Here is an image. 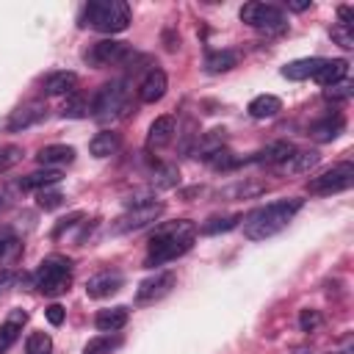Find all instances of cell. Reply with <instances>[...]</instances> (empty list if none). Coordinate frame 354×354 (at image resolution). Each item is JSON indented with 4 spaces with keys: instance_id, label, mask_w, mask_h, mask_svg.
Wrapping results in <instances>:
<instances>
[{
    "instance_id": "ac0fdd59",
    "label": "cell",
    "mask_w": 354,
    "mask_h": 354,
    "mask_svg": "<svg viewBox=\"0 0 354 354\" xmlns=\"http://www.w3.org/2000/svg\"><path fill=\"white\" fill-rule=\"evenodd\" d=\"M36 160H39L44 169L72 163V160H75V147H69V144H50V147H41L39 155H36Z\"/></svg>"
},
{
    "instance_id": "4fadbf2b",
    "label": "cell",
    "mask_w": 354,
    "mask_h": 354,
    "mask_svg": "<svg viewBox=\"0 0 354 354\" xmlns=\"http://www.w3.org/2000/svg\"><path fill=\"white\" fill-rule=\"evenodd\" d=\"M346 75H348V61L346 58H324V64L318 66V72L313 75V80L318 86L329 88V86H337Z\"/></svg>"
},
{
    "instance_id": "2e32d148",
    "label": "cell",
    "mask_w": 354,
    "mask_h": 354,
    "mask_svg": "<svg viewBox=\"0 0 354 354\" xmlns=\"http://www.w3.org/2000/svg\"><path fill=\"white\" fill-rule=\"evenodd\" d=\"M44 111H47V108H44L41 102H28V105L17 108V111L8 116V130H25V127L41 122V119H44Z\"/></svg>"
},
{
    "instance_id": "83f0119b",
    "label": "cell",
    "mask_w": 354,
    "mask_h": 354,
    "mask_svg": "<svg viewBox=\"0 0 354 354\" xmlns=\"http://www.w3.org/2000/svg\"><path fill=\"white\" fill-rule=\"evenodd\" d=\"M22 257V241L14 232H0V266H11Z\"/></svg>"
},
{
    "instance_id": "ba28073f",
    "label": "cell",
    "mask_w": 354,
    "mask_h": 354,
    "mask_svg": "<svg viewBox=\"0 0 354 354\" xmlns=\"http://www.w3.org/2000/svg\"><path fill=\"white\" fill-rule=\"evenodd\" d=\"M163 213V202H155V199H144L138 205H133L130 210H124L116 221H113V232H130V230H141L152 221H158Z\"/></svg>"
},
{
    "instance_id": "8d00e7d4",
    "label": "cell",
    "mask_w": 354,
    "mask_h": 354,
    "mask_svg": "<svg viewBox=\"0 0 354 354\" xmlns=\"http://www.w3.org/2000/svg\"><path fill=\"white\" fill-rule=\"evenodd\" d=\"M299 326H301L304 332L318 329V326H321V313H318V310H301V315H299Z\"/></svg>"
},
{
    "instance_id": "484cf974",
    "label": "cell",
    "mask_w": 354,
    "mask_h": 354,
    "mask_svg": "<svg viewBox=\"0 0 354 354\" xmlns=\"http://www.w3.org/2000/svg\"><path fill=\"white\" fill-rule=\"evenodd\" d=\"M232 66H238V53L235 50H216L205 58V69L210 75H221V72H230Z\"/></svg>"
},
{
    "instance_id": "7402d4cb",
    "label": "cell",
    "mask_w": 354,
    "mask_h": 354,
    "mask_svg": "<svg viewBox=\"0 0 354 354\" xmlns=\"http://www.w3.org/2000/svg\"><path fill=\"white\" fill-rule=\"evenodd\" d=\"M249 116H254V119H271V116H277L279 111H282V100L279 97H274V94H257L252 102H249Z\"/></svg>"
},
{
    "instance_id": "d6986e66",
    "label": "cell",
    "mask_w": 354,
    "mask_h": 354,
    "mask_svg": "<svg viewBox=\"0 0 354 354\" xmlns=\"http://www.w3.org/2000/svg\"><path fill=\"white\" fill-rule=\"evenodd\" d=\"M296 152V147L290 144V141H274V144H268L266 149H260V152H254V163H285L290 155Z\"/></svg>"
},
{
    "instance_id": "3957f363",
    "label": "cell",
    "mask_w": 354,
    "mask_h": 354,
    "mask_svg": "<svg viewBox=\"0 0 354 354\" xmlns=\"http://www.w3.org/2000/svg\"><path fill=\"white\" fill-rule=\"evenodd\" d=\"M83 25L100 33H122L130 25V6L124 0H91L83 8Z\"/></svg>"
},
{
    "instance_id": "30bf717a",
    "label": "cell",
    "mask_w": 354,
    "mask_h": 354,
    "mask_svg": "<svg viewBox=\"0 0 354 354\" xmlns=\"http://www.w3.org/2000/svg\"><path fill=\"white\" fill-rule=\"evenodd\" d=\"M177 285V274L174 271H158L155 277H147L138 290H136V304H155L163 296L171 293V288Z\"/></svg>"
},
{
    "instance_id": "277c9868",
    "label": "cell",
    "mask_w": 354,
    "mask_h": 354,
    "mask_svg": "<svg viewBox=\"0 0 354 354\" xmlns=\"http://www.w3.org/2000/svg\"><path fill=\"white\" fill-rule=\"evenodd\" d=\"M72 285V263L66 257H44L33 271V288L44 296H61Z\"/></svg>"
},
{
    "instance_id": "d4e9b609",
    "label": "cell",
    "mask_w": 354,
    "mask_h": 354,
    "mask_svg": "<svg viewBox=\"0 0 354 354\" xmlns=\"http://www.w3.org/2000/svg\"><path fill=\"white\" fill-rule=\"evenodd\" d=\"M119 149V133H113V130H102V133H97L91 141H88V152L94 155V158H108V155H113Z\"/></svg>"
},
{
    "instance_id": "e0dca14e",
    "label": "cell",
    "mask_w": 354,
    "mask_h": 354,
    "mask_svg": "<svg viewBox=\"0 0 354 354\" xmlns=\"http://www.w3.org/2000/svg\"><path fill=\"white\" fill-rule=\"evenodd\" d=\"M174 136V116H158L147 133V149H160Z\"/></svg>"
},
{
    "instance_id": "6da1fadb",
    "label": "cell",
    "mask_w": 354,
    "mask_h": 354,
    "mask_svg": "<svg viewBox=\"0 0 354 354\" xmlns=\"http://www.w3.org/2000/svg\"><path fill=\"white\" fill-rule=\"evenodd\" d=\"M196 241V224L188 221V218H177V221H169V224H160L152 235H149V252H147V260L144 266L147 268H155V266H163V263H171L177 260L180 254H185Z\"/></svg>"
},
{
    "instance_id": "f1b7e54d",
    "label": "cell",
    "mask_w": 354,
    "mask_h": 354,
    "mask_svg": "<svg viewBox=\"0 0 354 354\" xmlns=\"http://www.w3.org/2000/svg\"><path fill=\"white\" fill-rule=\"evenodd\" d=\"M86 113H88V102L77 91H72L61 105V116H66V119H83Z\"/></svg>"
},
{
    "instance_id": "603a6c76",
    "label": "cell",
    "mask_w": 354,
    "mask_h": 354,
    "mask_svg": "<svg viewBox=\"0 0 354 354\" xmlns=\"http://www.w3.org/2000/svg\"><path fill=\"white\" fill-rule=\"evenodd\" d=\"M61 177H64V174H61L58 169H41V171H33V174L22 177V180H19V188H22V191H44V188L61 183Z\"/></svg>"
},
{
    "instance_id": "60d3db41",
    "label": "cell",
    "mask_w": 354,
    "mask_h": 354,
    "mask_svg": "<svg viewBox=\"0 0 354 354\" xmlns=\"http://www.w3.org/2000/svg\"><path fill=\"white\" fill-rule=\"evenodd\" d=\"M14 282H17V277H14L11 271H3V274H0V293H6V290L14 285Z\"/></svg>"
},
{
    "instance_id": "9a60e30c",
    "label": "cell",
    "mask_w": 354,
    "mask_h": 354,
    "mask_svg": "<svg viewBox=\"0 0 354 354\" xmlns=\"http://www.w3.org/2000/svg\"><path fill=\"white\" fill-rule=\"evenodd\" d=\"M343 127H346L343 116H340V113H335V116L329 113V116H324V119H318V122H313V124H310V138H315V141L326 144V141L337 138V136L343 133Z\"/></svg>"
},
{
    "instance_id": "4316f807",
    "label": "cell",
    "mask_w": 354,
    "mask_h": 354,
    "mask_svg": "<svg viewBox=\"0 0 354 354\" xmlns=\"http://www.w3.org/2000/svg\"><path fill=\"white\" fill-rule=\"evenodd\" d=\"M122 346V335L119 332H102L97 337H91L83 348V354H113Z\"/></svg>"
},
{
    "instance_id": "8992f818",
    "label": "cell",
    "mask_w": 354,
    "mask_h": 354,
    "mask_svg": "<svg viewBox=\"0 0 354 354\" xmlns=\"http://www.w3.org/2000/svg\"><path fill=\"white\" fill-rule=\"evenodd\" d=\"M124 108H127V88H124L122 80H113V83H105V86L94 94V100H91V105H88V113H91L94 119H102V122H105V119L122 116Z\"/></svg>"
},
{
    "instance_id": "44dd1931",
    "label": "cell",
    "mask_w": 354,
    "mask_h": 354,
    "mask_svg": "<svg viewBox=\"0 0 354 354\" xmlns=\"http://www.w3.org/2000/svg\"><path fill=\"white\" fill-rule=\"evenodd\" d=\"M324 64V58H299V61H290L282 66V77L288 80H307L318 72V66Z\"/></svg>"
},
{
    "instance_id": "7c38bea8",
    "label": "cell",
    "mask_w": 354,
    "mask_h": 354,
    "mask_svg": "<svg viewBox=\"0 0 354 354\" xmlns=\"http://www.w3.org/2000/svg\"><path fill=\"white\" fill-rule=\"evenodd\" d=\"M166 88H169L166 72L163 69H149L144 75L141 86H138V97H141V102H158V100H163Z\"/></svg>"
},
{
    "instance_id": "b9f144b4",
    "label": "cell",
    "mask_w": 354,
    "mask_h": 354,
    "mask_svg": "<svg viewBox=\"0 0 354 354\" xmlns=\"http://www.w3.org/2000/svg\"><path fill=\"white\" fill-rule=\"evenodd\" d=\"M8 321H11V324H17V326H22V324L28 321V313H25V310H14V313L8 315Z\"/></svg>"
},
{
    "instance_id": "e575fe53",
    "label": "cell",
    "mask_w": 354,
    "mask_h": 354,
    "mask_svg": "<svg viewBox=\"0 0 354 354\" xmlns=\"http://www.w3.org/2000/svg\"><path fill=\"white\" fill-rule=\"evenodd\" d=\"M180 183V171L177 166H160L158 174H155V185L158 188H174Z\"/></svg>"
},
{
    "instance_id": "5b68a950",
    "label": "cell",
    "mask_w": 354,
    "mask_h": 354,
    "mask_svg": "<svg viewBox=\"0 0 354 354\" xmlns=\"http://www.w3.org/2000/svg\"><path fill=\"white\" fill-rule=\"evenodd\" d=\"M241 19L263 33H285L288 30V19L282 14V8L271 6V3H246L241 8Z\"/></svg>"
},
{
    "instance_id": "d6a6232c",
    "label": "cell",
    "mask_w": 354,
    "mask_h": 354,
    "mask_svg": "<svg viewBox=\"0 0 354 354\" xmlns=\"http://www.w3.org/2000/svg\"><path fill=\"white\" fill-rule=\"evenodd\" d=\"M329 36H332V41H337L343 50H354V28H346V25H332V30H329Z\"/></svg>"
},
{
    "instance_id": "52a82bcc",
    "label": "cell",
    "mask_w": 354,
    "mask_h": 354,
    "mask_svg": "<svg viewBox=\"0 0 354 354\" xmlns=\"http://www.w3.org/2000/svg\"><path fill=\"white\" fill-rule=\"evenodd\" d=\"M351 183H354V166L340 163V166H332L329 171L313 177L307 183V191L315 194V196H329V194H340V191L351 188Z\"/></svg>"
},
{
    "instance_id": "8fae6325",
    "label": "cell",
    "mask_w": 354,
    "mask_h": 354,
    "mask_svg": "<svg viewBox=\"0 0 354 354\" xmlns=\"http://www.w3.org/2000/svg\"><path fill=\"white\" fill-rule=\"evenodd\" d=\"M122 282H124L122 271H116V268H102V271H97L94 277L86 279V293H88L91 299H105V296L116 293V290L122 288Z\"/></svg>"
},
{
    "instance_id": "f546056e",
    "label": "cell",
    "mask_w": 354,
    "mask_h": 354,
    "mask_svg": "<svg viewBox=\"0 0 354 354\" xmlns=\"http://www.w3.org/2000/svg\"><path fill=\"white\" fill-rule=\"evenodd\" d=\"M205 160H207L213 169H221V171H227V169L238 166V158H232V152H230L227 147H218V149H216V152H210Z\"/></svg>"
},
{
    "instance_id": "1f68e13d",
    "label": "cell",
    "mask_w": 354,
    "mask_h": 354,
    "mask_svg": "<svg viewBox=\"0 0 354 354\" xmlns=\"http://www.w3.org/2000/svg\"><path fill=\"white\" fill-rule=\"evenodd\" d=\"M238 221H241V216H224V218H210L205 227H202V232L205 235H216V232H227V230H232V227H238Z\"/></svg>"
},
{
    "instance_id": "4dcf8cb0",
    "label": "cell",
    "mask_w": 354,
    "mask_h": 354,
    "mask_svg": "<svg viewBox=\"0 0 354 354\" xmlns=\"http://www.w3.org/2000/svg\"><path fill=\"white\" fill-rule=\"evenodd\" d=\"M50 351H53V340L44 332H33L25 343V354H50Z\"/></svg>"
},
{
    "instance_id": "cb8c5ba5",
    "label": "cell",
    "mask_w": 354,
    "mask_h": 354,
    "mask_svg": "<svg viewBox=\"0 0 354 354\" xmlns=\"http://www.w3.org/2000/svg\"><path fill=\"white\" fill-rule=\"evenodd\" d=\"M127 307H108V310H100L94 324L100 332H119L124 324H127Z\"/></svg>"
},
{
    "instance_id": "7bdbcfd3",
    "label": "cell",
    "mask_w": 354,
    "mask_h": 354,
    "mask_svg": "<svg viewBox=\"0 0 354 354\" xmlns=\"http://www.w3.org/2000/svg\"><path fill=\"white\" fill-rule=\"evenodd\" d=\"M310 6H313L310 0H296V3H288V8H290V11H307Z\"/></svg>"
},
{
    "instance_id": "9c48e42d",
    "label": "cell",
    "mask_w": 354,
    "mask_h": 354,
    "mask_svg": "<svg viewBox=\"0 0 354 354\" xmlns=\"http://www.w3.org/2000/svg\"><path fill=\"white\" fill-rule=\"evenodd\" d=\"M130 55V47L124 41H116V39H102V41H94L88 50H86V64L102 69V66H116L122 64L124 58Z\"/></svg>"
},
{
    "instance_id": "5bb4252c",
    "label": "cell",
    "mask_w": 354,
    "mask_h": 354,
    "mask_svg": "<svg viewBox=\"0 0 354 354\" xmlns=\"http://www.w3.org/2000/svg\"><path fill=\"white\" fill-rule=\"evenodd\" d=\"M75 86H77V75H75V72H66V69H61V72H50V75L41 80V91H44L47 97L72 94Z\"/></svg>"
},
{
    "instance_id": "ffe728a7",
    "label": "cell",
    "mask_w": 354,
    "mask_h": 354,
    "mask_svg": "<svg viewBox=\"0 0 354 354\" xmlns=\"http://www.w3.org/2000/svg\"><path fill=\"white\" fill-rule=\"evenodd\" d=\"M318 160H321L318 152H313V149L299 152V149H296L285 163H279V169H282L285 174H304V171H310L313 166H318Z\"/></svg>"
},
{
    "instance_id": "d590c367",
    "label": "cell",
    "mask_w": 354,
    "mask_h": 354,
    "mask_svg": "<svg viewBox=\"0 0 354 354\" xmlns=\"http://www.w3.org/2000/svg\"><path fill=\"white\" fill-rule=\"evenodd\" d=\"M61 202H64V194H61V191H50V188L39 191V196H36V205H39L41 210H55Z\"/></svg>"
},
{
    "instance_id": "f35d334b",
    "label": "cell",
    "mask_w": 354,
    "mask_h": 354,
    "mask_svg": "<svg viewBox=\"0 0 354 354\" xmlns=\"http://www.w3.org/2000/svg\"><path fill=\"white\" fill-rule=\"evenodd\" d=\"M324 97L326 100H348L351 97V86H329L324 91Z\"/></svg>"
},
{
    "instance_id": "836d02e7",
    "label": "cell",
    "mask_w": 354,
    "mask_h": 354,
    "mask_svg": "<svg viewBox=\"0 0 354 354\" xmlns=\"http://www.w3.org/2000/svg\"><path fill=\"white\" fill-rule=\"evenodd\" d=\"M19 329H22V326H17V324H11V321L0 324V354H6V351H8V348L17 343Z\"/></svg>"
},
{
    "instance_id": "74e56055",
    "label": "cell",
    "mask_w": 354,
    "mask_h": 354,
    "mask_svg": "<svg viewBox=\"0 0 354 354\" xmlns=\"http://www.w3.org/2000/svg\"><path fill=\"white\" fill-rule=\"evenodd\" d=\"M44 315H47V321H50L53 326H61V324H64V315H66V310H64L61 304H50V307L44 310Z\"/></svg>"
},
{
    "instance_id": "7a4b0ae2",
    "label": "cell",
    "mask_w": 354,
    "mask_h": 354,
    "mask_svg": "<svg viewBox=\"0 0 354 354\" xmlns=\"http://www.w3.org/2000/svg\"><path fill=\"white\" fill-rule=\"evenodd\" d=\"M301 205H304V199L290 196V199H277L266 207L252 210L246 218H241L243 221V235L249 241H266V238L277 235L279 230L288 227V221H293V216L301 210Z\"/></svg>"
},
{
    "instance_id": "ab89813d",
    "label": "cell",
    "mask_w": 354,
    "mask_h": 354,
    "mask_svg": "<svg viewBox=\"0 0 354 354\" xmlns=\"http://www.w3.org/2000/svg\"><path fill=\"white\" fill-rule=\"evenodd\" d=\"M337 17H340V25L354 28V8H351V6H340V8H337Z\"/></svg>"
}]
</instances>
